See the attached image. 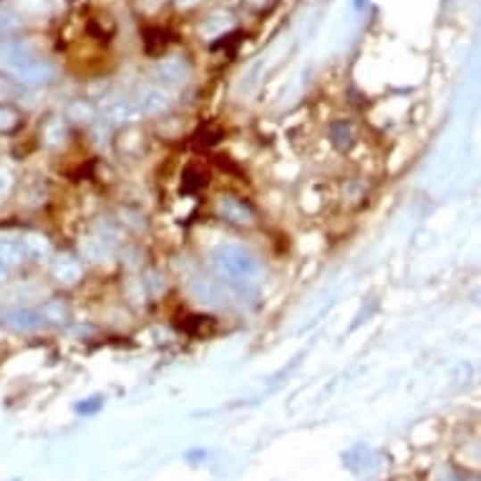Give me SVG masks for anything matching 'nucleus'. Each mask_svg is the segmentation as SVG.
Returning a JSON list of instances; mask_svg holds the SVG:
<instances>
[{
    "label": "nucleus",
    "mask_w": 481,
    "mask_h": 481,
    "mask_svg": "<svg viewBox=\"0 0 481 481\" xmlns=\"http://www.w3.org/2000/svg\"><path fill=\"white\" fill-rule=\"evenodd\" d=\"M333 142H336L338 149H351V144H353L351 129L345 127V124H336V127H333Z\"/></svg>",
    "instance_id": "nucleus-15"
},
{
    "label": "nucleus",
    "mask_w": 481,
    "mask_h": 481,
    "mask_svg": "<svg viewBox=\"0 0 481 481\" xmlns=\"http://www.w3.org/2000/svg\"><path fill=\"white\" fill-rule=\"evenodd\" d=\"M5 278H8V270H5V268H3V265H0V283H3Z\"/></svg>",
    "instance_id": "nucleus-19"
},
{
    "label": "nucleus",
    "mask_w": 481,
    "mask_h": 481,
    "mask_svg": "<svg viewBox=\"0 0 481 481\" xmlns=\"http://www.w3.org/2000/svg\"><path fill=\"white\" fill-rule=\"evenodd\" d=\"M21 242H23L30 260H43V257L51 255V242L43 235H26V237H21Z\"/></svg>",
    "instance_id": "nucleus-10"
},
{
    "label": "nucleus",
    "mask_w": 481,
    "mask_h": 481,
    "mask_svg": "<svg viewBox=\"0 0 481 481\" xmlns=\"http://www.w3.org/2000/svg\"><path fill=\"white\" fill-rule=\"evenodd\" d=\"M81 253L88 260L101 262V260L109 257V240H104V237H86V240H81Z\"/></svg>",
    "instance_id": "nucleus-11"
},
{
    "label": "nucleus",
    "mask_w": 481,
    "mask_h": 481,
    "mask_svg": "<svg viewBox=\"0 0 481 481\" xmlns=\"http://www.w3.org/2000/svg\"><path fill=\"white\" fill-rule=\"evenodd\" d=\"M220 142V131H210V129H202L195 134V146L197 149H210L214 144Z\"/></svg>",
    "instance_id": "nucleus-16"
},
{
    "label": "nucleus",
    "mask_w": 481,
    "mask_h": 481,
    "mask_svg": "<svg viewBox=\"0 0 481 481\" xmlns=\"http://www.w3.org/2000/svg\"><path fill=\"white\" fill-rule=\"evenodd\" d=\"M29 262H30V257H29V253H26V247H23V242L0 240V265L8 270V272L23 268V265H29Z\"/></svg>",
    "instance_id": "nucleus-6"
},
{
    "label": "nucleus",
    "mask_w": 481,
    "mask_h": 481,
    "mask_svg": "<svg viewBox=\"0 0 481 481\" xmlns=\"http://www.w3.org/2000/svg\"><path fill=\"white\" fill-rule=\"evenodd\" d=\"M170 106V96L162 94V91H149L142 101V112L149 113V116H156Z\"/></svg>",
    "instance_id": "nucleus-12"
},
{
    "label": "nucleus",
    "mask_w": 481,
    "mask_h": 481,
    "mask_svg": "<svg viewBox=\"0 0 481 481\" xmlns=\"http://www.w3.org/2000/svg\"><path fill=\"white\" fill-rule=\"evenodd\" d=\"M162 79H164V81H170V84L182 81V79H185V63H182V61H177V58L164 61V63H162Z\"/></svg>",
    "instance_id": "nucleus-13"
},
{
    "label": "nucleus",
    "mask_w": 481,
    "mask_h": 481,
    "mask_svg": "<svg viewBox=\"0 0 481 481\" xmlns=\"http://www.w3.org/2000/svg\"><path fill=\"white\" fill-rule=\"evenodd\" d=\"M217 214L225 220L227 225L235 227H253L255 225V210L240 197H220L217 199Z\"/></svg>",
    "instance_id": "nucleus-2"
},
{
    "label": "nucleus",
    "mask_w": 481,
    "mask_h": 481,
    "mask_svg": "<svg viewBox=\"0 0 481 481\" xmlns=\"http://www.w3.org/2000/svg\"><path fill=\"white\" fill-rule=\"evenodd\" d=\"M187 182H185V192H195V189H199V187L204 185V177L199 174L197 170H189L185 174Z\"/></svg>",
    "instance_id": "nucleus-17"
},
{
    "label": "nucleus",
    "mask_w": 481,
    "mask_h": 481,
    "mask_svg": "<svg viewBox=\"0 0 481 481\" xmlns=\"http://www.w3.org/2000/svg\"><path fill=\"white\" fill-rule=\"evenodd\" d=\"M38 312H41L43 323H51V326H66L71 320V308L61 297L43 303V308Z\"/></svg>",
    "instance_id": "nucleus-7"
},
{
    "label": "nucleus",
    "mask_w": 481,
    "mask_h": 481,
    "mask_svg": "<svg viewBox=\"0 0 481 481\" xmlns=\"http://www.w3.org/2000/svg\"><path fill=\"white\" fill-rule=\"evenodd\" d=\"M212 265L217 275L237 290H250L262 275L260 260L250 250L237 247V245H225V247L214 250Z\"/></svg>",
    "instance_id": "nucleus-1"
},
{
    "label": "nucleus",
    "mask_w": 481,
    "mask_h": 481,
    "mask_svg": "<svg viewBox=\"0 0 481 481\" xmlns=\"http://www.w3.org/2000/svg\"><path fill=\"white\" fill-rule=\"evenodd\" d=\"M109 116L113 121H134L137 119V109L131 104H116L109 109Z\"/></svg>",
    "instance_id": "nucleus-14"
},
{
    "label": "nucleus",
    "mask_w": 481,
    "mask_h": 481,
    "mask_svg": "<svg viewBox=\"0 0 481 481\" xmlns=\"http://www.w3.org/2000/svg\"><path fill=\"white\" fill-rule=\"evenodd\" d=\"M23 127V113L11 104H0V134H15Z\"/></svg>",
    "instance_id": "nucleus-9"
},
{
    "label": "nucleus",
    "mask_w": 481,
    "mask_h": 481,
    "mask_svg": "<svg viewBox=\"0 0 481 481\" xmlns=\"http://www.w3.org/2000/svg\"><path fill=\"white\" fill-rule=\"evenodd\" d=\"M11 187H13V177L5 170H0V202H5V197L11 195Z\"/></svg>",
    "instance_id": "nucleus-18"
},
{
    "label": "nucleus",
    "mask_w": 481,
    "mask_h": 481,
    "mask_svg": "<svg viewBox=\"0 0 481 481\" xmlns=\"http://www.w3.org/2000/svg\"><path fill=\"white\" fill-rule=\"evenodd\" d=\"M0 323L8 328V330H15V333H33V330H38L41 326H46L41 312L23 311V308L5 312V315L0 318Z\"/></svg>",
    "instance_id": "nucleus-5"
},
{
    "label": "nucleus",
    "mask_w": 481,
    "mask_h": 481,
    "mask_svg": "<svg viewBox=\"0 0 481 481\" xmlns=\"http://www.w3.org/2000/svg\"><path fill=\"white\" fill-rule=\"evenodd\" d=\"M192 295L199 303H204V305H220L222 303V293H220V287L212 283V280H204V278H199L192 283Z\"/></svg>",
    "instance_id": "nucleus-8"
},
{
    "label": "nucleus",
    "mask_w": 481,
    "mask_h": 481,
    "mask_svg": "<svg viewBox=\"0 0 481 481\" xmlns=\"http://www.w3.org/2000/svg\"><path fill=\"white\" fill-rule=\"evenodd\" d=\"M51 278L63 287H73L84 280V265L73 255H56L51 260Z\"/></svg>",
    "instance_id": "nucleus-3"
},
{
    "label": "nucleus",
    "mask_w": 481,
    "mask_h": 481,
    "mask_svg": "<svg viewBox=\"0 0 481 481\" xmlns=\"http://www.w3.org/2000/svg\"><path fill=\"white\" fill-rule=\"evenodd\" d=\"M13 73H15V79L26 86L48 84V81L54 79V69H51V63H43V61H23V63H18V66H15Z\"/></svg>",
    "instance_id": "nucleus-4"
}]
</instances>
